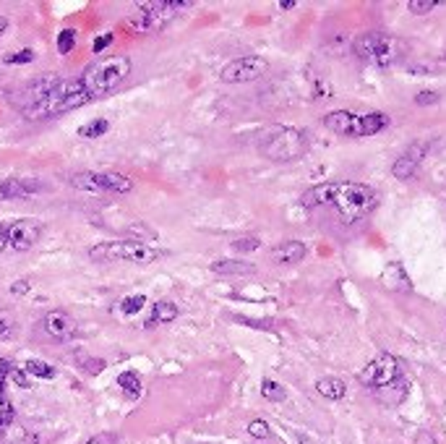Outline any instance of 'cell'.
I'll list each match as a JSON object with an SVG mask.
<instances>
[{
  "instance_id": "cell-6",
  "label": "cell",
  "mask_w": 446,
  "mask_h": 444,
  "mask_svg": "<svg viewBox=\"0 0 446 444\" xmlns=\"http://www.w3.org/2000/svg\"><path fill=\"white\" fill-rule=\"evenodd\" d=\"M324 126L329 131H334L339 136H355V139H365V136H376L389 126V115L383 112H368V115H358L350 110H334L324 118Z\"/></svg>"
},
{
  "instance_id": "cell-36",
  "label": "cell",
  "mask_w": 446,
  "mask_h": 444,
  "mask_svg": "<svg viewBox=\"0 0 446 444\" xmlns=\"http://www.w3.org/2000/svg\"><path fill=\"white\" fill-rule=\"evenodd\" d=\"M438 94L436 92H418L415 94V105H436Z\"/></svg>"
},
{
  "instance_id": "cell-37",
  "label": "cell",
  "mask_w": 446,
  "mask_h": 444,
  "mask_svg": "<svg viewBox=\"0 0 446 444\" xmlns=\"http://www.w3.org/2000/svg\"><path fill=\"white\" fill-rule=\"evenodd\" d=\"M84 366H86V371H89V374H100V371L105 369V361H100V358H86V361H84Z\"/></svg>"
},
{
  "instance_id": "cell-14",
  "label": "cell",
  "mask_w": 446,
  "mask_h": 444,
  "mask_svg": "<svg viewBox=\"0 0 446 444\" xmlns=\"http://www.w3.org/2000/svg\"><path fill=\"white\" fill-rule=\"evenodd\" d=\"M45 191V183L32 178H6L0 181V199H24V196Z\"/></svg>"
},
{
  "instance_id": "cell-3",
  "label": "cell",
  "mask_w": 446,
  "mask_h": 444,
  "mask_svg": "<svg viewBox=\"0 0 446 444\" xmlns=\"http://www.w3.org/2000/svg\"><path fill=\"white\" fill-rule=\"evenodd\" d=\"M162 249H155L146 241H107L89 249V259L100 264H152L162 256Z\"/></svg>"
},
{
  "instance_id": "cell-7",
  "label": "cell",
  "mask_w": 446,
  "mask_h": 444,
  "mask_svg": "<svg viewBox=\"0 0 446 444\" xmlns=\"http://www.w3.org/2000/svg\"><path fill=\"white\" fill-rule=\"evenodd\" d=\"M261 155L272 162H292L306 155V133L298 129H277L261 141Z\"/></svg>"
},
{
  "instance_id": "cell-40",
  "label": "cell",
  "mask_w": 446,
  "mask_h": 444,
  "mask_svg": "<svg viewBox=\"0 0 446 444\" xmlns=\"http://www.w3.org/2000/svg\"><path fill=\"white\" fill-rule=\"evenodd\" d=\"M295 6H298L295 0H282V3H280V8H282V11H292Z\"/></svg>"
},
{
  "instance_id": "cell-42",
  "label": "cell",
  "mask_w": 446,
  "mask_h": 444,
  "mask_svg": "<svg viewBox=\"0 0 446 444\" xmlns=\"http://www.w3.org/2000/svg\"><path fill=\"white\" fill-rule=\"evenodd\" d=\"M86 444H105V442H102V439H89Z\"/></svg>"
},
{
  "instance_id": "cell-18",
  "label": "cell",
  "mask_w": 446,
  "mask_h": 444,
  "mask_svg": "<svg viewBox=\"0 0 446 444\" xmlns=\"http://www.w3.org/2000/svg\"><path fill=\"white\" fill-rule=\"evenodd\" d=\"M178 319V306L173 301H159L152 306V316L146 319L144 327H155V324H170Z\"/></svg>"
},
{
  "instance_id": "cell-21",
  "label": "cell",
  "mask_w": 446,
  "mask_h": 444,
  "mask_svg": "<svg viewBox=\"0 0 446 444\" xmlns=\"http://www.w3.org/2000/svg\"><path fill=\"white\" fill-rule=\"evenodd\" d=\"M107 131H110L107 118H94V121H89L86 126L79 129V136H81V139H100V136H105Z\"/></svg>"
},
{
  "instance_id": "cell-22",
  "label": "cell",
  "mask_w": 446,
  "mask_h": 444,
  "mask_svg": "<svg viewBox=\"0 0 446 444\" xmlns=\"http://www.w3.org/2000/svg\"><path fill=\"white\" fill-rule=\"evenodd\" d=\"M24 371L32 374V377H39V379H53L55 377V369L50 366L47 361H39V358H29L24 363Z\"/></svg>"
},
{
  "instance_id": "cell-17",
  "label": "cell",
  "mask_w": 446,
  "mask_h": 444,
  "mask_svg": "<svg viewBox=\"0 0 446 444\" xmlns=\"http://www.w3.org/2000/svg\"><path fill=\"white\" fill-rule=\"evenodd\" d=\"M383 285L389 287V290H402V293H407V290H412V282L410 278H407V272L402 269V264H397V261H392L389 267L383 269Z\"/></svg>"
},
{
  "instance_id": "cell-5",
  "label": "cell",
  "mask_w": 446,
  "mask_h": 444,
  "mask_svg": "<svg viewBox=\"0 0 446 444\" xmlns=\"http://www.w3.org/2000/svg\"><path fill=\"white\" fill-rule=\"evenodd\" d=\"M355 56L363 60V63H374V65H394L397 60L407 56V45L402 42L400 37H392V34H383V32H368V34H360L355 39Z\"/></svg>"
},
{
  "instance_id": "cell-35",
  "label": "cell",
  "mask_w": 446,
  "mask_h": 444,
  "mask_svg": "<svg viewBox=\"0 0 446 444\" xmlns=\"http://www.w3.org/2000/svg\"><path fill=\"white\" fill-rule=\"evenodd\" d=\"M29 290H32V282H29V280H16V282L11 285V293H13V296H27Z\"/></svg>"
},
{
  "instance_id": "cell-2",
  "label": "cell",
  "mask_w": 446,
  "mask_h": 444,
  "mask_svg": "<svg viewBox=\"0 0 446 444\" xmlns=\"http://www.w3.org/2000/svg\"><path fill=\"white\" fill-rule=\"evenodd\" d=\"M128 76H131V58L107 56V58H100L97 63H91L89 68L79 76V81H81L84 92L89 94V100H94V97H105V94H110L112 89H118Z\"/></svg>"
},
{
  "instance_id": "cell-27",
  "label": "cell",
  "mask_w": 446,
  "mask_h": 444,
  "mask_svg": "<svg viewBox=\"0 0 446 444\" xmlns=\"http://www.w3.org/2000/svg\"><path fill=\"white\" fill-rule=\"evenodd\" d=\"M144 306H146V296H131L120 301V311H123V314H138Z\"/></svg>"
},
{
  "instance_id": "cell-29",
  "label": "cell",
  "mask_w": 446,
  "mask_h": 444,
  "mask_svg": "<svg viewBox=\"0 0 446 444\" xmlns=\"http://www.w3.org/2000/svg\"><path fill=\"white\" fill-rule=\"evenodd\" d=\"M248 434L254 436V439H269V424L266 421H261V418H256V421H251L248 424Z\"/></svg>"
},
{
  "instance_id": "cell-30",
  "label": "cell",
  "mask_w": 446,
  "mask_h": 444,
  "mask_svg": "<svg viewBox=\"0 0 446 444\" xmlns=\"http://www.w3.org/2000/svg\"><path fill=\"white\" fill-rule=\"evenodd\" d=\"M13 327H16L13 316L6 314V311H0V340H8L11 334H13Z\"/></svg>"
},
{
  "instance_id": "cell-33",
  "label": "cell",
  "mask_w": 446,
  "mask_h": 444,
  "mask_svg": "<svg viewBox=\"0 0 446 444\" xmlns=\"http://www.w3.org/2000/svg\"><path fill=\"white\" fill-rule=\"evenodd\" d=\"M8 377L16 381L18 387L29 389V377H27V371H24V369H8Z\"/></svg>"
},
{
  "instance_id": "cell-20",
  "label": "cell",
  "mask_w": 446,
  "mask_h": 444,
  "mask_svg": "<svg viewBox=\"0 0 446 444\" xmlns=\"http://www.w3.org/2000/svg\"><path fill=\"white\" fill-rule=\"evenodd\" d=\"M211 272H217V275H254L256 267L254 264H246V261L219 259L211 264Z\"/></svg>"
},
{
  "instance_id": "cell-28",
  "label": "cell",
  "mask_w": 446,
  "mask_h": 444,
  "mask_svg": "<svg viewBox=\"0 0 446 444\" xmlns=\"http://www.w3.org/2000/svg\"><path fill=\"white\" fill-rule=\"evenodd\" d=\"M436 6H441L438 0H410V3H407V11H410V13H418V16H423V13H431V11L436 8Z\"/></svg>"
},
{
  "instance_id": "cell-8",
  "label": "cell",
  "mask_w": 446,
  "mask_h": 444,
  "mask_svg": "<svg viewBox=\"0 0 446 444\" xmlns=\"http://www.w3.org/2000/svg\"><path fill=\"white\" fill-rule=\"evenodd\" d=\"M358 381L371 389H392L394 384H402L400 361L392 353H379L376 358L365 363V369L358 374Z\"/></svg>"
},
{
  "instance_id": "cell-13",
  "label": "cell",
  "mask_w": 446,
  "mask_h": 444,
  "mask_svg": "<svg viewBox=\"0 0 446 444\" xmlns=\"http://www.w3.org/2000/svg\"><path fill=\"white\" fill-rule=\"evenodd\" d=\"M426 149L428 147H426L423 141L410 144L407 152H402L400 157H397V162H394V167H392V176L397 178V181H410V178L418 173L423 157H426Z\"/></svg>"
},
{
  "instance_id": "cell-23",
  "label": "cell",
  "mask_w": 446,
  "mask_h": 444,
  "mask_svg": "<svg viewBox=\"0 0 446 444\" xmlns=\"http://www.w3.org/2000/svg\"><path fill=\"white\" fill-rule=\"evenodd\" d=\"M118 384L131 398H138V395H141V379H138V374H133V371H123L118 377Z\"/></svg>"
},
{
  "instance_id": "cell-10",
  "label": "cell",
  "mask_w": 446,
  "mask_h": 444,
  "mask_svg": "<svg viewBox=\"0 0 446 444\" xmlns=\"http://www.w3.org/2000/svg\"><path fill=\"white\" fill-rule=\"evenodd\" d=\"M266 71H269V63H266L264 58L246 56V58H235V60H230V63L222 68L219 79H222L225 84H246V81H256V79H261Z\"/></svg>"
},
{
  "instance_id": "cell-15",
  "label": "cell",
  "mask_w": 446,
  "mask_h": 444,
  "mask_svg": "<svg viewBox=\"0 0 446 444\" xmlns=\"http://www.w3.org/2000/svg\"><path fill=\"white\" fill-rule=\"evenodd\" d=\"M269 256H272L274 264L292 267V264L303 261V256H306V243H301V241H282V243H277V246H274Z\"/></svg>"
},
{
  "instance_id": "cell-26",
  "label": "cell",
  "mask_w": 446,
  "mask_h": 444,
  "mask_svg": "<svg viewBox=\"0 0 446 444\" xmlns=\"http://www.w3.org/2000/svg\"><path fill=\"white\" fill-rule=\"evenodd\" d=\"M34 60V50L32 47H24V50H16V53H8L3 58L6 65H18V63H32Z\"/></svg>"
},
{
  "instance_id": "cell-38",
  "label": "cell",
  "mask_w": 446,
  "mask_h": 444,
  "mask_svg": "<svg viewBox=\"0 0 446 444\" xmlns=\"http://www.w3.org/2000/svg\"><path fill=\"white\" fill-rule=\"evenodd\" d=\"M8 249V225L0 222V251Z\"/></svg>"
},
{
  "instance_id": "cell-31",
  "label": "cell",
  "mask_w": 446,
  "mask_h": 444,
  "mask_svg": "<svg viewBox=\"0 0 446 444\" xmlns=\"http://www.w3.org/2000/svg\"><path fill=\"white\" fill-rule=\"evenodd\" d=\"M258 246H261V241L254 238V235H251V238H237V241H232V249L235 251H256Z\"/></svg>"
},
{
  "instance_id": "cell-39",
  "label": "cell",
  "mask_w": 446,
  "mask_h": 444,
  "mask_svg": "<svg viewBox=\"0 0 446 444\" xmlns=\"http://www.w3.org/2000/svg\"><path fill=\"white\" fill-rule=\"evenodd\" d=\"M418 444H436V439H433L428 431H423V434L418 436Z\"/></svg>"
},
{
  "instance_id": "cell-32",
  "label": "cell",
  "mask_w": 446,
  "mask_h": 444,
  "mask_svg": "<svg viewBox=\"0 0 446 444\" xmlns=\"http://www.w3.org/2000/svg\"><path fill=\"white\" fill-rule=\"evenodd\" d=\"M13 421V407L3 395H0V426H8Z\"/></svg>"
},
{
  "instance_id": "cell-9",
  "label": "cell",
  "mask_w": 446,
  "mask_h": 444,
  "mask_svg": "<svg viewBox=\"0 0 446 444\" xmlns=\"http://www.w3.org/2000/svg\"><path fill=\"white\" fill-rule=\"evenodd\" d=\"M63 81L60 76H55V74H45V76H39V79H32V81L27 84H21L16 92H11V105L16 107L21 115L27 110H32V107H37L42 100H47L50 94H53V89L58 86V84Z\"/></svg>"
},
{
  "instance_id": "cell-1",
  "label": "cell",
  "mask_w": 446,
  "mask_h": 444,
  "mask_svg": "<svg viewBox=\"0 0 446 444\" xmlns=\"http://www.w3.org/2000/svg\"><path fill=\"white\" fill-rule=\"evenodd\" d=\"M303 207H334L345 222H358L376 209L379 196L365 183H321L303 194Z\"/></svg>"
},
{
  "instance_id": "cell-4",
  "label": "cell",
  "mask_w": 446,
  "mask_h": 444,
  "mask_svg": "<svg viewBox=\"0 0 446 444\" xmlns=\"http://www.w3.org/2000/svg\"><path fill=\"white\" fill-rule=\"evenodd\" d=\"M86 102H89V94L84 92L81 81L79 79H63L47 100H42L37 107L24 112V118H29V121H47V118L76 110V107H81Z\"/></svg>"
},
{
  "instance_id": "cell-34",
  "label": "cell",
  "mask_w": 446,
  "mask_h": 444,
  "mask_svg": "<svg viewBox=\"0 0 446 444\" xmlns=\"http://www.w3.org/2000/svg\"><path fill=\"white\" fill-rule=\"evenodd\" d=\"M112 39H115V37H112V34H110V32H107V34H100V37L94 39V45H91V50H94V53H102V50H105V47H110V45H112Z\"/></svg>"
},
{
  "instance_id": "cell-19",
  "label": "cell",
  "mask_w": 446,
  "mask_h": 444,
  "mask_svg": "<svg viewBox=\"0 0 446 444\" xmlns=\"http://www.w3.org/2000/svg\"><path fill=\"white\" fill-rule=\"evenodd\" d=\"M316 392L327 400H342L347 387H345V381L337 379V377H324V379L316 381Z\"/></svg>"
},
{
  "instance_id": "cell-24",
  "label": "cell",
  "mask_w": 446,
  "mask_h": 444,
  "mask_svg": "<svg viewBox=\"0 0 446 444\" xmlns=\"http://www.w3.org/2000/svg\"><path fill=\"white\" fill-rule=\"evenodd\" d=\"M261 395H264L266 400H272V403H282L284 387L282 384H277V381H272V379H264L261 381Z\"/></svg>"
},
{
  "instance_id": "cell-25",
  "label": "cell",
  "mask_w": 446,
  "mask_h": 444,
  "mask_svg": "<svg viewBox=\"0 0 446 444\" xmlns=\"http://www.w3.org/2000/svg\"><path fill=\"white\" fill-rule=\"evenodd\" d=\"M73 47H76V29H63L58 34V53L60 56H68Z\"/></svg>"
},
{
  "instance_id": "cell-41",
  "label": "cell",
  "mask_w": 446,
  "mask_h": 444,
  "mask_svg": "<svg viewBox=\"0 0 446 444\" xmlns=\"http://www.w3.org/2000/svg\"><path fill=\"white\" fill-rule=\"evenodd\" d=\"M6 29H8V19H6V16H0V39H3V34H6Z\"/></svg>"
},
{
  "instance_id": "cell-16",
  "label": "cell",
  "mask_w": 446,
  "mask_h": 444,
  "mask_svg": "<svg viewBox=\"0 0 446 444\" xmlns=\"http://www.w3.org/2000/svg\"><path fill=\"white\" fill-rule=\"evenodd\" d=\"M97 183L102 185V191L105 194H131L133 191V181L126 176H120V173H97Z\"/></svg>"
},
{
  "instance_id": "cell-12",
  "label": "cell",
  "mask_w": 446,
  "mask_h": 444,
  "mask_svg": "<svg viewBox=\"0 0 446 444\" xmlns=\"http://www.w3.org/2000/svg\"><path fill=\"white\" fill-rule=\"evenodd\" d=\"M42 329H45L50 337L55 340H73L76 334H79V324L73 319L68 311H60V308H55V311H47L45 319H42Z\"/></svg>"
},
{
  "instance_id": "cell-11",
  "label": "cell",
  "mask_w": 446,
  "mask_h": 444,
  "mask_svg": "<svg viewBox=\"0 0 446 444\" xmlns=\"http://www.w3.org/2000/svg\"><path fill=\"white\" fill-rule=\"evenodd\" d=\"M42 238V222L34 217H24L8 225V246L13 251H29Z\"/></svg>"
}]
</instances>
